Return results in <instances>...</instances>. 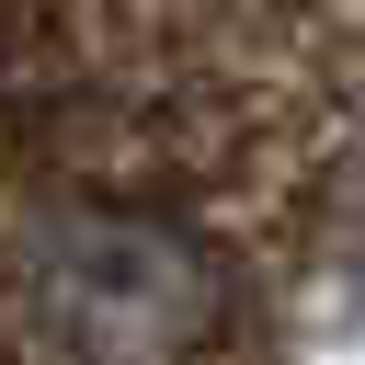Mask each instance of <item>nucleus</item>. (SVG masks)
I'll return each mask as SVG.
<instances>
[{
	"instance_id": "f257e3e1",
	"label": "nucleus",
	"mask_w": 365,
	"mask_h": 365,
	"mask_svg": "<svg viewBox=\"0 0 365 365\" xmlns=\"http://www.w3.org/2000/svg\"><path fill=\"white\" fill-rule=\"evenodd\" d=\"M46 319L68 365H182V342L205 331V274L137 217H80L46 240Z\"/></svg>"
}]
</instances>
